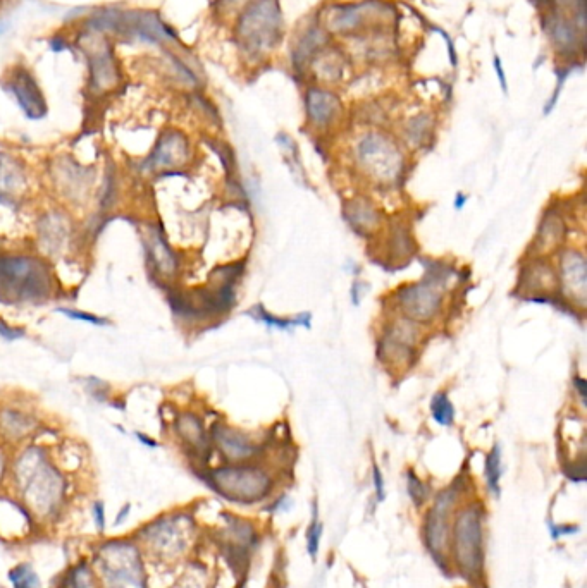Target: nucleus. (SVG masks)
<instances>
[{"mask_svg":"<svg viewBox=\"0 0 587 588\" xmlns=\"http://www.w3.org/2000/svg\"><path fill=\"white\" fill-rule=\"evenodd\" d=\"M495 69L496 73H498V78H500L501 88L507 92V78H505V74H503V69H501V62L498 57L495 59Z\"/></svg>","mask_w":587,"mask_h":588,"instance_id":"43","label":"nucleus"},{"mask_svg":"<svg viewBox=\"0 0 587 588\" xmlns=\"http://www.w3.org/2000/svg\"><path fill=\"white\" fill-rule=\"evenodd\" d=\"M57 588H100L99 576L92 563L80 561L69 566L66 573L59 578Z\"/></svg>","mask_w":587,"mask_h":588,"instance_id":"29","label":"nucleus"},{"mask_svg":"<svg viewBox=\"0 0 587 588\" xmlns=\"http://www.w3.org/2000/svg\"><path fill=\"white\" fill-rule=\"evenodd\" d=\"M50 176L57 195L62 196V200L73 207L90 200L97 181V174L93 169L81 166L80 162L68 155L56 159L54 166L50 167Z\"/></svg>","mask_w":587,"mask_h":588,"instance_id":"14","label":"nucleus"},{"mask_svg":"<svg viewBox=\"0 0 587 588\" xmlns=\"http://www.w3.org/2000/svg\"><path fill=\"white\" fill-rule=\"evenodd\" d=\"M173 434L181 448L192 460L205 461L211 458L212 442L209 430L205 427L204 418L195 411H180L173 418Z\"/></svg>","mask_w":587,"mask_h":588,"instance_id":"19","label":"nucleus"},{"mask_svg":"<svg viewBox=\"0 0 587 588\" xmlns=\"http://www.w3.org/2000/svg\"><path fill=\"white\" fill-rule=\"evenodd\" d=\"M558 294L570 307L586 312L587 307V260L577 248H562L558 252Z\"/></svg>","mask_w":587,"mask_h":588,"instance_id":"15","label":"nucleus"},{"mask_svg":"<svg viewBox=\"0 0 587 588\" xmlns=\"http://www.w3.org/2000/svg\"><path fill=\"white\" fill-rule=\"evenodd\" d=\"M322 530H324V527H322L321 521L317 518L316 509V515H314V520L310 523L309 532H307V549H309V554L312 556V559H317V554H319Z\"/></svg>","mask_w":587,"mask_h":588,"instance_id":"37","label":"nucleus"},{"mask_svg":"<svg viewBox=\"0 0 587 588\" xmlns=\"http://www.w3.org/2000/svg\"><path fill=\"white\" fill-rule=\"evenodd\" d=\"M453 561L460 575L467 580H479L484 568V511L470 504L458 511L450 535Z\"/></svg>","mask_w":587,"mask_h":588,"instance_id":"7","label":"nucleus"},{"mask_svg":"<svg viewBox=\"0 0 587 588\" xmlns=\"http://www.w3.org/2000/svg\"><path fill=\"white\" fill-rule=\"evenodd\" d=\"M192 143L180 129H166L150 152L147 159L140 162V169L145 174H171L183 169L192 160Z\"/></svg>","mask_w":587,"mask_h":588,"instance_id":"13","label":"nucleus"},{"mask_svg":"<svg viewBox=\"0 0 587 588\" xmlns=\"http://www.w3.org/2000/svg\"><path fill=\"white\" fill-rule=\"evenodd\" d=\"M169 588H207V570L202 564H188Z\"/></svg>","mask_w":587,"mask_h":588,"instance_id":"32","label":"nucleus"},{"mask_svg":"<svg viewBox=\"0 0 587 588\" xmlns=\"http://www.w3.org/2000/svg\"><path fill=\"white\" fill-rule=\"evenodd\" d=\"M579 30H584L581 26L575 25L572 19L562 18V16H553L548 21V33H550L551 40L557 45L558 50L567 52V50H575L579 43L584 42L579 37Z\"/></svg>","mask_w":587,"mask_h":588,"instance_id":"27","label":"nucleus"},{"mask_svg":"<svg viewBox=\"0 0 587 588\" xmlns=\"http://www.w3.org/2000/svg\"><path fill=\"white\" fill-rule=\"evenodd\" d=\"M0 85L16 100L19 109L25 112V116L31 121H40L47 116L44 92L33 73L25 66H14L9 69Z\"/></svg>","mask_w":587,"mask_h":588,"instance_id":"18","label":"nucleus"},{"mask_svg":"<svg viewBox=\"0 0 587 588\" xmlns=\"http://www.w3.org/2000/svg\"><path fill=\"white\" fill-rule=\"evenodd\" d=\"M431 413L433 418L439 425L443 427H450L455 422V408H453L452 401L448 398L446 392H438L431 401Z\"/></svg>","mask_w":587,"mask_h":588,"instance_id":"33","label":"nucleus"},{"mask_svg":"<svg viewBox=\"0 0 587 588\" xmlns=\"http://www.w3.org/2000/svg\"><path fill=\"white\" fill-rule=\"evenodd\" d=\"M42 422L35 410L21 403H0V444L6 448H21L40 434Z\"/></svg>","mask_w":587,"mask_h":588,"instance_id":"16","label":"nucleus"},{"mask_svg":"<svg viewBox=\"0 0 587 588\" xmlns=\"http://www.w3.org/2000/svg\"><path fill=\"white\" fill-rule=\"evenodd\" d=\"M35 241L40 257L59 260L66 257L75 243V227L66 210H47L35 222Z\"/></svg>","mask_w":587,"mask_h":588,"instance_id":"12","label":"nucleus"},{"mask_svg":"<svg viewBox=\"0 0 587 588\" xmlns=\"http://www.w3.org/2000/svg\"><path fill=\"white\" fill-rule=\"evenodd\" d=\"M503 468H501V449L498 444L493 446L489 451L488 458H486V468H484V475H486V484L493 496H500V480Z\"/></svg>","mask_w":587,"mask_h":588,"instance_id":"31","label":"nucleus"},{"mask_svg":"<svg viewBox=\"0 0 587 588\" xmlns=\"http://www.w3.org/2000/svg\"><path fill=\"white\" fill-rule=\"evenodd\" d=\"M209 435L212 449H216L228 463H252L264 451V444H260L252 435L221 420L212 425Z\"/></svg>","mask_w":587,"mask_h":588,"instance_id":"17","label":"nucleus"},{"mask_svg":"<svg viewBox=\"0 0 587 588\" xmlns=\"http://www.w3.org/2000/svg\"><path fill=\"white\" fill-rule=\"evenodd\" d=\"M305 107H307V117L314 128H329L340 119V98L328 90H322V88L309 90L305 98Z\"/></svg>","mask_w":587,"mask_h":588,"instance_id":"25","label":"nucleus"},{"mask_svg":"<svg viewBox=\"0 0 587 588\" xmlns=\"http://www.w3.org/2000/svg\"><path fill=\"white\" fill-rule=\"evenodd\" d=\"M465 203H467V196L465 195H458L457 202H455V209L460 210L464 207Z\"/></svg>","mask_w":587,"mask_h":588,"instance_id":"44","label":"nucleus"},{"mask_svg":"<svg viewBox=\"0 0 587 588\" xmlns=\"http://www.w3.org/2000/svg\"><path fill=\"white\" fill-rule=\"evenodd\" d=\"M364 19V4L336 6L329 13L328 28L336 31V33H350V31L359 30L360 25L364 23Z\"/></svg>","mask_w":587,"mask_h":588,"instance_id":"28","label":"nucleus"},{"mask_svg":"<svg viewBox=\"0 0 587 588\" xmlns=\"http://www.w3.org/2000/svg\"><path fill=\"white\" fill-rule=\"evenodd\" d=\"M205 484L229 503L254 506L266 501L274 489V478L264 466L228 463L204 473Z\"/></svg>","mask_w":587,"mask_h":588,"instance_id":"6","label":"nucleus"},{"mask_svg":"<svg viewBox=\"0 0 587 588\" xmlns=\"http://www.w3.org/2000/svg\"><path fill=\"white\" fill-rule=\"evenodd\" d=\"M250 317H254L257 322H264L266 325H271V327H276V329H290L291 325L297 324V322H290V320L286 319H278V317H274V315H269L267 310H264V307H254L250 312H248Z\"/></svg>","mask_w":587,"mask_h":588,"instance_id":"36","label":"nucleus"},{"mask_svg":"<svg viewBox=\"0 0 587 588\" xmlns=\"http://www.w3.org/2000/svg\"><path fill=\"white\" fill-rule=\"evenodd\" d=\"M9 456L6 453V446H2L0 444V487L4 484V480L7 478V473H9Z\"/></svg>","mask_w":587,"mask_h":588,"instance_id":"40","label":"nucleus"},{"mask_svg":"<svg viewBox=\"0 0 587 588\" xmlns=\"http://www.w3.org/2000/svg\"><path fill=\"white\" fill-rule=\"evenodd\" d=\"M460 489L452 485L448 489L439 492L434 499L433 508L427 513L426 525H424V540L427 549L433 554L434 561L443 566L450 546V516L457 506Z\"/></svg>","mask_w":587,"mask_h":588,"instance_id":"11","label":"nucleus"},{"mask_svg":"<svg viewBox=\"0 0 587 588\" xmlns=\"http://www.w3.org/2000/svg\"><path fill=\"white\" fill-rule=\"evenodd\" d=\"M95 520H97V527L104 530L106 527V511H104V504H95Z\"/></svg>","mask_w":587,"mask_h":588,"instance_id":"41","label":"nucleus"},{"mask_svg":"<svg viewBox=\"0 0 587 588\" xmlns=\"http://www.w3.org/2000/svg\"><path fill=\"white\" fill-rule=\"evenodd\" d=\"M574 387L575 391H577V394L581 396L582 403H584V401H586V380L582 379V377H579V375H577V377H575L574 379Z\"/></svg>","mask_w":587,"mask_h":588,"instance_id":"42","label":"nucleus"},{"mask_svg":"<svg viewBox=\"0 0 587 588\" xmlns=\"http://www.w3.org/2000/svg\"><path fill=\"white\" fill-rule=\"evenodd\" d=\"M78 43L87 59L88 90L92 95L102 97L116 90L121 85V69L107 35L83 28Z\"/></svg>","mask_w":587,"mask_h":588,"instance_id":"9","label":"nucleus"},{"mask_svg":"<svg viewBox=\"0 0 587 588\" xmlns=\"http://www.w3.org/2000/svg\"><path fill=\"white\" fill-rule=\"evenodd\" d=\"M143 556L157 564H178L195 544V521L185 513H169L145 523L136 533Z\"/></svg>","mask_w":587,"mask_h":588,"instance_id":"4","label":"nucleus"},{"mask_svg":"<svg viewBox=\"0 0 587 588\" xmlns=\"http://www.w3.org/2000/svg\"><path fill=\"white\" fill-rule=\"evenodd\" d=\"M11 582L14 588H40L37 573L28 564H19L11 571Z\"/></svg>","mask_w":587,"mask_h":588,"instance_id":"34","label":"nucleus"},{"mask_svg":"<svg viewBox=\"0 0 587 588\" xmlns=\"http://www.w3.org/2000/svg\"><path fill=\"white\" fill-rule=\"evenodd\" d=\"M236 35L241 47L252 56L264 54L278 43L281 13L276 0H254L241 14Z\"/></svg>","mask_w":587,"mask_h":588,"instance_id":"8","label":"nucleus"},{"mask_svg":"<svg viewBox=\"0 0 587 588\" xmlns=\"http://www.w3.org/2000/svg\"><path fill=\"white\" fill-rule=\"evenodd\" d=\"M59 313H62V315H66L68 319L80 320V322H87V324H109V320L102 319V317H99V315H93V313L88 312H80V310H69V308H59Z\"/></svg>","mask_w":587,"mask_h":588,"instance_id":"38","label":"nucleus"},{"mask_svg":"<svg viewBox=\"0 0 587 588\" xmlns=\"http://www.w3.org/2000/svg\"><path fill=\"white\" fill-rule=\"evenodd\" d=\"M520 293L532 296L558 294L557 272L550 262L543 257H532L529 264L522 267L519 279Z\"/></svg>","mask_w":587,"mask_h":588,"instance_id":"24","label":"nucleus"},{"mask_svg":"<svg viewBox=\"0 0 587 588\" xmlns=\"http://www.w3.org/2000/svg\"><path fill=\"white\" fill-rule=\"evenodd\" d=\"M567 222L558 210H546L543 219L539 222L538 233L532 241V257L546 258L548 255L562 250L563 243L567 239Z\"/></svg>","mask_w":587,"mask_h":588,"instance_id":"23","label":"nucleus"},{"mask_svg":"<svg viewBox=\"0 0 587 588\" xmlns=\"http://www.w3.org/2000/svg\"><path fill=\"white\" fill-rule=\"evenodd\" d=\"M372 477H374V487H376V496L379 503H383L384 497H386V490H384V478L383 473L379 470V466L374 465L372 470Z\"/></svg>","mask_w":587,"mask_h":588,"instance_id":"39","label":"nucleus"},{"mask_svg":"<svg viewBox=\"0 0 587 588\" xmlns=\"http://www.w3.org/2000/svg\"><path fill=\"white\" fill-rule=\"evenodd\" d=\"M343 215L348 226L360 236H374L383 227V212L369 196H355L343 203Z\"/></svg>","mask_w":587,"mask_h":588,"instance_id":"22","label":"nucleus"},{"mask_svg":"<svg viewBox=\"0 0 587 588\" xmlns=\"http://www.w3.org/2000/svg\"><path fill=\"white\" fill-rule=\"evenodd\" d=\"M433 135V121L431 117L417 116L408 121L407 126L403 128V138L405 143L410 147L421 148L431 140Z\"/></svg>","mask_w":587,"mask_h":588,"instance_id":"30","label":"nucleus"},{"mask_svg":"<svg viewBox=\"0 0 587 588\" xmlns=\"http://www.w3.org/2000/svg\"><path fill=\"white\" fill-rule=\"evenodd\" d=\"M11 480L19 504L35 523L61 520L71 501V480L54 460L49 446L28 442L9 463Z\"/></svg>","mask_w":587,"mask_h":588,"instance_id":"1","label":"nucleus"},{"mask_svg":"<svg viewBox=\"0 0 587 588\" xmlns=\"http://www.w3.org/2000/svg\"><path fill=\"white\" fill-rule=\"evenodd\" d=\"M417 252L415 239L410 233V227L403 222L390 224L386 234V253L393 264H407Z\"/></svg>","mask_w":587,"mask_h":588,"instance_id":"26","label":"nucleus"},{"mask_svg":"<svg viewBox=\"0 0 587 588\" xmlns=\"http://www.w3.org/2000/svg\"><path fill=\"white\" fill-rule=\"evenodd\" d=\"M30 191V174L25 162L11 154H0V205L19 209Z\"/></svg>","mask_w":587,"mask_h":588,"instance_id":"20","label":"nucleus"},{"mask_svg":"<svg viewBox=\"0 0 587 588\" xmlns=\"http://www.w3.org/2000/svg\"><path fill=\"white\" fill-rule=\"evenodd\" d=\"M100 588H149L145 559L135 539H112L93 551Z\"/></svg>","mask_w":587,"mask_h":588,"instance_id":"5","label":"nucleus"},{"mask_svg":"<svg viewBox=\"0 0 587 588\" xmlns=\"http://www.w3.org/2000/svg\"><path fill=\"white\" fill-rule=\"evenodd\" d=\"M353 164L367 183L393 190L407 174V155L395 138L379 131L360 136L353 147Z\"/></svg>","mask_w":587,"mask_h":588,"instance_id":"3","label":"nucleus"},{"mask_svg":"<svg viewBox=\"0 0 587 588\" xmlns=\"http://www.w3.org/2000/svg\"><path fill=\"white\" fill-rule=\"evenodd\" d=\"M395 305L405 319L419 325L433 324L445 307L443 282L426 276L422 281L405 284L396 289Z\"/></svg>","mask_w":587,"mask_h":588,"instance_id":"10","label":"nucleus"},{"mask_svg":"<svg viewBox=\"0 0 587 588\" xmlns=\"http://www.w3.org/2000/svg\"><path fill=\"white\" fill-rule=\"evenodd\" d=\"M143 246H145L149 267L154 270L155 276L167 281L178 274L180 258L169 245L161 226L152 224L147 227V231L143 234Z\"/></svg>","mask_w":587,"mask_h":588,"instance_id":"21","label":"nucleus"},{"mask_svg":"<svg viewBox=\"0 0 587 588\" xmlns=\"http://www.w3.org/2000/svg\"><path fill=\"white\" fill-rule=\"evenodd\" d=\"M54 289L56 279L44 257L0 252V303L13 307L45 303Z\"/></svg>","mask_w":587,"mask_h":588,"instance_id":"2","label":"nucleus"},{"mask_svg":"<svg viewBox=\"0 0 587 588\" xmlns=\"http://www.w3.org/2000/svg\"><path fill=\"white\" fill-rule=\"evenodd\" d=\"M407 492L410 499H412V503L417 508H421L422 504L426 503L427 497H429V487H427L426 482L417 477L412 470L407 472Z\"/></svg>","mask_w":587,"mask_h":588,"instance_id":"35","label":"nucleus"}]
</instances>
